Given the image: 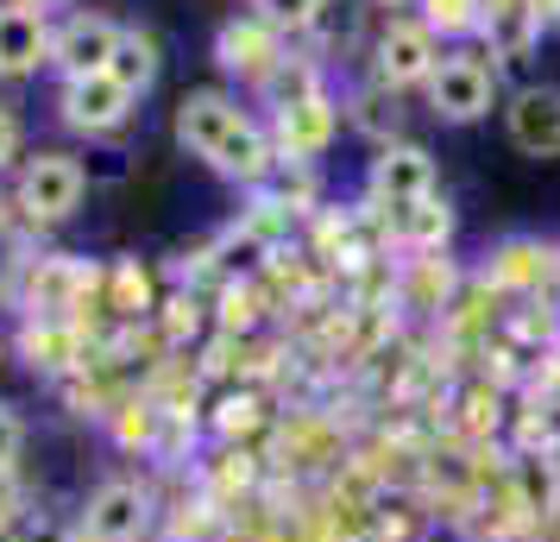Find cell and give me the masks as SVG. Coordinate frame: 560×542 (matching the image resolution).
Instances as JSON below:
<instances>
[{"mask_svg": "<svg viewBox=\"0 0 560 542\" xmlns=\"http://www.w3.org/2000/svg\"><path fill=\"white\" fill-rule=\"evenodd\" d=\"M82 542H152L158 537V486L152 473H107L77 498Z\"/></svg>", "mask_w": 560, "mask_h": 542, "instance_id": "cell-1", "label": "cell"}, {"mask_svg": "<svg viewBox=\"0 0 560 542\" xmlns=\"http://www.w3.org/2000/svg\"><path fill=\"white\" fill-rule=\"evenodd\" d=\"M7 196H13V215H20L32 233L63 228V221L82 208V196H89V171H82L77 152L45 146V152L20 158V171H13V189H7Z\"/></svg>", "mask_w": 560, "mask_h": 542, "instance_id": "cell-2", "label": "cell"}, {"mask_svg": "<svg viewBox=\"0 0 560 542\" xmlns=\"http://www.w3.org/2000/svg\"><path fill=\"white\" fill-rule=\"evenodd\" d=\"M422 102H429V114L441 127H479V120H491V107H498V64L485 51H472V45L441 51Z\"/></svg>", "mask_w": 560, "mask_h": 542, "instance_id": "cell-3", "label": "cell"}, {"mask_svg": "<svg viewBox=\"0 0 560 542\" xmlns=\"http://www.w3.org/2000/svg\"><path fill=\"white\" fill-rule=\"evenodd\" d=\"M340 102H334L328 89H315V95H296V102L271 107V146H278V164L283 171H315L322 158H328V146L340 139Z\"/></svg>", "mask_w": 560, "mask_h": 542, "instance_id": "cell-4", "label": "cell"}, {"mask_svg": "<svg viewBox=\"0 0 560 542\" xmlns=\"http://www.w3.org/2000/svg\"><path fill=\"white\" fill-rule=\"evenodd\" d=\"M441 51H447V45L422 26V13H390V20L378 26V38H372V82L397 89V95L429 89Z\"/></svg>", "mask_w": 560, "mask_h": 542, "instance_id": "cell-5", "label": "cell"}, {"mask_svg": "<svg viewBox=\"0 0 560 542\" xmlns=\"http://www.w3.org/2000/svg\"><path fill=\"white\" fill-rule=\"evenodd\" d=\"M555 265L560 246L555 240H535V233H510L498 240L479 265V285L498 297V303H535L541 290H555Z\"/></svg>", "mask_w": 560, "mask_h": 542, "instance_id": "cell-6", "label": "cell"}, {"mask_svg": "<svg viewBox=\"0 0 560 542\" xmlns=\"http://www.w3.org/2000/svg\"><path fill=\"white\" fill-rule=\"evenodd\" d=\"M57 120L77 132V139H114V132H127L139 120V95H132L127 82L102 77H70L57 82Z\"/></svg>", "mask_w": 560, "mask_h": 542, "instance_id": "cell-7", "label": "cell"}, {"mask_svg": "<svg viewBox=\"0 0 560 542\" xmlns=\"http://www.w3.org/2000/svg\"><path fill=\"white\" fill-rule=\"evenodd\" d=\"M434 189H441L434 152L416 146V139H390V146H378L372 164H365V208H378V215H397V208L422 203Z\"/></svg>", "mask_w": 560, "mask_h": 542, "instance_id": "cell-8", "label": "cell"}, {"mask_svg": "<svg viewBox=\"0 0 560 542\" xmlns=\"http://www.w3.org/2000/svg\"><path fill=\"white\" fill-rule=\"evenodd\" d=\"M13 360L26 366L32 379L63 385V379H70V372H82V360H89V335H82L77 322L20 315V328H13Z\"/></svg>", "mask_w": 560, "mask_h": 542, "instance_id": "cell-9", "label": "cell"}, {"mask_svg": "<svg viewBox=\"0 0 560 542\" xmlns=\"http://www.w3.org/2000/svg\"><path fill=\"white\" fill-rule=\"evenodd\" d=\"M253 114L240 107V95L233 89H183L177 95V114H171V132H177V146L189 158H214L221 152V139H228L233 127H246Z\"/></svg>", "mask_w": 560, "mask_h": 542, "instance_id": "cell-10", "label": "cell"}, {"mask_svg": "<svg viewBox=\"0 0 560 542\" xmlns=\"http://www.w3.org/2000/svg\"><path fill=\"white\" fill-rule=\"evenodd\" d=\"M120 20L114 13H70L63 26H51V70L63 82L70 77H102L114 51H120Z\"/></svg>", "mask_w": 560, "mask_h": 542, "instance_id": "cell-11", "label": "cell"}, {"mask_svg": "<svg viewBox=\"0 0 560 542\" xmlns=\"http://www.w3.org/2000/svg\"><path fill=\"white\" fill-rule=\"evenodd\" d=\"M504 132L523 158H560V82H523V89H510Z\"/></svg>", "mask_w": 560, "mask_h": 542, "instance_id": "cell-12", "label": "cell"}, {"mask_svg": "<svg viewBox=\"0 0 560 542\" xmlns=\"http://www.w3.org/2000/svg\"><path fill=\"white\" fill-rule=\"evenodd\" d=\"M214 64L228 70V77H240L246 89H265L271 82V70L283 64V38L265 20H228V26L214 32Z\"/></svg>", "mask_w": 560, "mask_h": 542, "instance_id": "cell-13", "label": "cell"}, {"mask_svg": "<svg viewBox=\"0 0 560 542\" xmlns=\"http://www.w3.org/2000/svg\"><path fill=\"white\" fill-rule=\"evenodd\" d=\"M45 64H51V20H45V7L0 0V77L20 82V77H38Z\"/></svg>", "mask_w": 560, "mask_h": 542, "instance_id": "cell-14", "label": "cell"}, {"mask_svg": "<svg viewBox=\"0 0 560 542\" xmlns=\"http://www.w3.org/2000/svg\"><path fill=\"white\" fill-rule=\"evenodd\" d=\"M208 171L221 183H233V189H265V183L278 177V146H271V127L265 120H246V127H233L228 139H221V152L208 158Z\"/></svg>", "mask_w": 560, "mask_h": 542, "instance_id": "cell-15", "label": "cell"}, {"mask_svg": "<svg viewBox=\"0 0 560 542\" xmlns=\"http://www.w3.org/2000/svg\"><path fill=\"white\" fill-rule=\"evenodd\" d=\"M459 303V272L447 253H404L397 258V310L447 315Z\"/></svg>", "mask_w": 560, "mask_h": 542, "instance_id": "cell-16", "label": "cell"}, {"mask_svg": "<svg viewBox=\"0 0 560 542\" xmlns=\"http://www.w3.org/2000/svg\"><path fill=\"white\" fill-rule=\"evenodd\" d=\"M454 228H459V215H454V203H447L441 189L422 196V203L397 208V215H384V233H390L397 253H447Z\"/></svg>", "mask_w": 560, "mask_h": 542, "instance_id": "cell-17", "label": "cell"}, {"mask_svg": "<svg viewBox=\"0 0 560 542\" xmlns=\"http://www.w3.org/2000/svg\"><path fill=\"white\" fill-rule=\"evenodd\" d=\"M102 429L107 441L120 448V454H139V461H152V448H158V429H164V404H158L145 385H132L114 411L102 416Z\"/></svg>", "mask_w": 560, "mask_h": 542, "instance_id": "cell-18", "label": "cell"}, {"mask_svg": "<svg viewBox=\"0 0 560 542\" xmlns=\"http://www.w3.org/2000/svg\"><path fill=\"white\" fill-rule=\"evenodd\" d=\"M340 114H347V127H353V132L372 139V152L390 146V139H404V95H397V89H384V82H359L353 95L340 102Z\"/></svg>", "mask_w": 560, "mask_h": 542, "instance_id": "cell-19", "label": "cell"}, {"mask_svg": "<svg viewBox=\"0 0 560 542\" xmlns=\"http://www.w3.org/2000/svg\"><path fill=\"white\" fill-rule=\"evenodd\" d=\"M158 70H164V51H158V38H152L145 26H127V32H120V51H114V64H107V77L127 82L132 95L145 102V95H152V82H158Z\"/></svg>", "mask_w": 560, "mask_h": 542, "instance_id": "cell-20", "label": "cell"}, {"mask_svg": "<svg viewBox=\"0 0 560 542\" xmlns=\"http://www.w3.org/2000/svg\"><path fill=\"white\" fill-rule=\"evenodd\" d=\"M422 26L434 38H466L485 26V0H422Z\"/></svg>", "mask_w": 560, "mask_h": 542, "instance_id": "cell-21", "label": "cell"}, {"mask_svg": "<svg viewBox=\"0 0 560 542\" xmlns=\"http://www.w3.org/2000/svg\"><path fill=\"white\" fill-rule=\"evenodd\" d=\"M322 7L328 0H253V20H265L278 38H296V32L322 26Z\"/></svg>", "mask_w": 560, "mask_h": 542, "instance_id": "cell-22", "label": "cell"}, {"mask_svg": "<svg viewBox=\"0 0 560 542\" xmlns=\"http://www.w3.org/2000/svg\"><path fill=\"white\" fill-rule=\"evenodd\" d=\"M7 537H13V542H82L77 537V517H57V511H45V505H32Z\"/></svg>", "mask_w": 560, "mask_h": 542, "instance_id": "cell-23", "label": "cell"}, {"mask_svg": "<svg viewBox=\"0 0 560 542\" xmlns=\"http://www.w3.org/2000/svg\"><path fill=\"white\" fill-rule=\"evenodd\" d=\"M26 416H20V404L13 397H0V473H20V461H26Z\"/></svg>", "mask_w": 560, "mask_h": 542, "instance_id": "cell-24", "label": "cell"}, {"mask_svg": "<svg viewBox=\"0 0 560 542\" xmlns=\"http://www.w3.org/2000/svg\"><path fill=\"white\" fill-rule=\"evenodd\" d=\"M20 158H26V120L0 102V177H7V171H20Z\"/></svg>", "mask_w": 560, "mask_h": 542, "instance_id": "cell-25", "label": "cell"}, {"mask_svg": "<svg viewBox=\"0 0 560 542\" xmlns=\"http://www.w3.org/2000/svg\"><path fill=\"white\" fill-rule=\"evenodd\" d=\"M13 221H20V215H13V196H7V189H0V240H7V233H13Z\"/></svg>", "mask_w": 560, "mask_h": 542, "instance_id": "cell-26", "label": "cell"}, {"mask_svg": "<svg viewBox=\"0 0 560 542\" xmlns=\"http://www.w3.org/2000/svg\"><path fill=\"white\" fill-rule=\"evenodd\" d=\"M13 360V335H7V328H0V366Z\"/></svg>", "mask_w": 560, "mask_h": 542, "instance_id": "cell-27", "label": "cell"}, {"mask_svg": "<svg viewBox=\"0 0 560 542\" xmlns=\"http://www.w3.org/2000/svg\"><path fill=\"white\" fill-rule=\"evenodd\" d=\"M555 310H560V265H555Z\"/></svg>", "mask_w": 560, "mask_h": 542, "instance_id": "cell-28", "label": "cell"}, {"mask_svg": "<svg viewBox=\"0 0 560 542\" xmlns=\"http://www.w3.org/2000/svg\"><path fill=\"white\" fill-rule=\"evenodd\" d=\"M20 7H57V0H20Z\"/></svg>", "mask_w": 560, "mask_h": 542, "instance_id": "cell-29", "label": "cell"}, {"mask_svg": "<svg viewBox=\"0 0 560 542\" xmlns=\"http://www.w3.org/2000/svg\"><path fill=\"white\" fill-rule=\"evenodd\" d=\"M0 542H13V537H7V530H0Z\"/></svg>", "mask_w": 560, "mask_h": 542, "instance_id": "cell-30", "label": "cell"}, {"mask_svg": "<svg viewBox=\"0 0 560 542\" xmlns=\"http://www.w3.org/2000/svg\"><path fill=\"white\" fill-rule=\"evenodd\" d=\"M422 542H429V537H422Z\"/></svg>", "mask_w": 560, "mask_h": 542, "instance_id": "cell-31", "label": "cell"}]
</instances>
